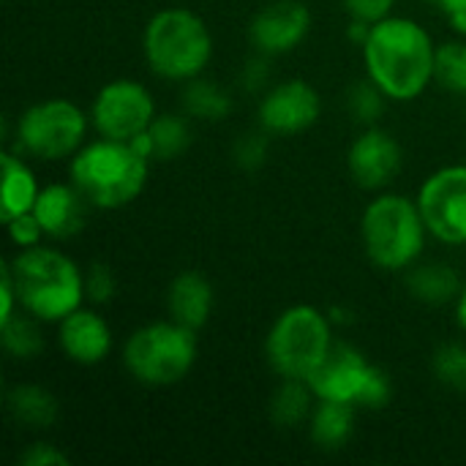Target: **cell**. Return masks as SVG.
I'll use <instances>...</instances> for the list:
<instances>
[{
  "mask_svg": "<svg viewBox=\"0 0 466 466\" xmlns=\"http://www.w3.org/2000/svg\"><path fill=\"white\" fill-rule=\"evenodd\" d=\"M369 79L393 101L418 98L434 79L437 49L431 35L407 16H385L371 25L363 44Z\"/></svg>",
  "mask_w": 466,
  "mask_h": 466,
  "instance_id": "1",
  "label": "cell"
},
{
  "mask_svg": "<svg viewBox=\"0 0 466 466\" xmlns=\"http://www.w3.org/2000/svg\"><path fill=\"white\" fill-rule=\"evenodd\" d=\"M19 306L41 322H60L82 306L85 273L55 248H22L8 265Z\"/></svg>",
  "mask_w": 466,
  "mask_h": 466,
  "instance_id": "2",
  "label": "cell"
},
{
  "mask_svg": "<svg viewBox=\"0 0 466 466\" xmlns=\"http://www.w3.org/2000/svg\"><path fill=\"white\" fill-rule=\"evenodd\" d=\"M150 172V158L139 153L131 142L120 139H96L76 150L71 161V183L82 197L104 210H117L131 205Z\"/></svg>",
  "mask_w": 466,
  "mask_h": 466,
  "instance_id": "3",
  "label": "cell"
},
{
  "mask_svg": "<svg viewBox=\"0 0 466 466\" xmlns=\"http://www.w3.org/2000/svg\"><path fill=\"white\" fill-rule=\"evenodd\" d=\"M142 52L153 74L172 82L197 79L213 55V38L202 16L188 8L158 11L142 35Z\"/></svg>",
  "mask_w": 466,
  "mask_h": 466,
  "instance_id": "4",
  "label": "cell"
},
{
  "mask_svg": "<svg viewBox=\"0 0 466 466\" xmlns=\"http://www.w3.org/2000/svg\"><path fill=\"white\" fill-rule=\"evenodd\" d=\"M426 221L420 216L418 202L401 194L377 197L360 221V238L369 259L382 270H404L412 268L423 251Z\"/></svg>",
  "mask_w": 466,
  "mask_h": 466,
  "instance_id": "5",
  "label": "cell"
},
{
  "mask_svg": "<svg viewBox=\"0 0 466 466\" xmlns=\"http://www.w3.org/2000/svg\"><path fill=\"white\" fill-rule=\"evenodd\" d=\"M197 360V330L169 319L131 333L123 350L128 374L147 388L177 385Z\"/></svg>",
  "mask_w": 466,
  "mask_h": 466,
  "instance_id": "6",
  "label": "cell"
},
{
  "mask_svg": "<svg viewBox=\"0 0 466 466\" xmlns=\"http://www.w3.org/2000/svg\"><path fill=\"white\" fill-rule=\"evenodd\" d=\"M330 347V319L314 306H292L273 322L265 355L281 380H309Z\"/></svg>",
  "mask_w": 466,
  "mask_h": 466,
  "instance_id": "7",
  "label": "cell"
},
{
  "mask_svg": "<svg viewBox=\"0 0 466 466\" xmlns=\"http://www.w3.org/2000/svg\"><path fill=\"white\" fill-rule=\"evenodd\" d=\"M87 131L85 112L66 98H46L27 106L16 120L19 147L35 158L57 161L82 147Z\"/></svg>",
  "mask_w": 466,
  "mask_h": 466,
  "instance_id": "8",
  "label": "cell"
},
{
  "mask_svg": "<svg viewBox=\"0 0 466 466\" xmlns=\"http://www.w3.org/2000/svg\"><path fill=\"white\" fill-rule=\"evenodd\" d=\"M90 117L101 137L131 142L150 128L156 117V104L145 85L134 79H115L98 90Z\"/></svg>",
  "mask_w": 466,
  "mask_h": 466,
  "instance_id": "9",
  "label": "cell"
},
{
  "mask_svg": "<svg viewBox=\"0 0 466 466\" xmlns=\"http://www.w3.org/2000/svg\"><path fill=\"white\" fill-rule=\"evenodd\" d=\"M418 208L437 240L451 246L466 243V167L434 172L420 186Z\"/></svg>",
  "mask_w": 466,
  "mask_h": 466,
  "instance_id": "10",
  "label": "cell"
},
{
  "mask_svg": "<svg viewBox=\"0 0 466 466\" xmlns=\"http://www.w3.org/2000/svg\"><path fill=\"white\" fill-rule=\"evenodd\" d=\"M374 374V366L350 344H333L322 363L309 374V388L322 401H344L360 407L366 385Z\"/></svg>",
  "mask_w": 466,
  "mask_h": 466,
  "instance_id": "11",
  "label": "cell"
},
{
  "mask_svg": "<svg viewBox=\"0 0 466 466\" xmlns=\"http://www.w3.org/2000/svg\"><path fill=\"white\" fill-rule=\"evenodd\" d=\"M319 112H322L319 93L303 79H289L265 93L259 104V126L268 134L292 137L311 128L319 120Z\"/></svg>",
  "mask_w": 466,
  "mask_h": 466,
  "instance_id": "12",
  "label": "cell"
},
{
  "mask_svg": "<svg viewBox=\"0 0 466 466\" xmlns=\"http://www.w3.org/2000/svg\"><path fill=\"white\" fill-rule=\"evenodd\" d=\"M311 27V14L300 0L268 3L248 27V38L259 55H284L295 49Z\"/></svg>",
  "mask_w": 466,
  "mask_h": 466,
  "instance_id": "13",
  "label": "cell"
},
{
  "mask_svg": "<svg viewBox=\"0 0 466 466\" xmlns=\"http://www.w3.org/2000/svg\"><path fill=\"white\" fill-rule=\"evenodd\" d=\"M347 167L360 188L380 191L401 172V147L388 131L369 126L352 142L347 153Z\"/></svg>",
  "mask_w": 466,
  "mask_h": 466,
  "instance_id": "14",
  "label": "cell"
},
{
  "mask_svg": "<svg viewBox=\"0 0 466 466\" xmlns=\"http://www.w3.org/2000/svg\"><path fill=\"white\" fill-rule=\"evenodd\" d=\"M57 341H60V350L79 366H96L101 363L109 350H112V330H109V322L79 306L76 311H71L68 317H63L57 322Z\"/></svg>",
  "mask_w": 466,
  "mask_h": 466,
  "instance_id": "15",
  "label": "cell"
},
{
  "mask_svg": "<svg viewBox=\"0 0 466 466\" xmlns=\"http://www.w3.org/2000/svg\"><path fill=\"white\" fill-rule=\"evenodd\" d=\"M85 197L76 186L52 183L38 191L33 216L49 238H74L85 227Z\"/></svg>",
  "mask_w": 466,
  "mask_h": 466,
  "instance_id": "16",
  "label": "cell"
},
{
  "mask_svg": "<svg viewBox=\"0 0 466 466\" xmlns=\"http://www.w3.org/2000/svg\"><path fill=\"white\" fill-rule=\"evenodd\" d=\"M167 311H169V319H175V322H180V325H186L191 330L205 328L208 319H210V311H213V287H210V281L197 270L180 273L169 284Z\"/></svg>",
  "mask_w": 466,
  "mask_h": 466,
  "instance_id": "17",
  "label": "cell"
},
{
  "mask_svg": "<svg viewBox=\"0 0 466 466\" xmlns=\"http://www.w3.org/2000/svg\"><path fill=\"white\" fill-rule=\"evenodd\" d=\"M3 199H0V218L8 224L11 218L30 213L38 199V183L35 175L27 169V164L11 153H3Z\"/></svg>",
  "mask_w": 466,
  "mask_h": 466,
  "instance_id": "18",
  "label": "cell"
},
{
  "mask_svg": "<svg viewBox=\"0 0 466 466\" xmlns=\"http://www.w3.org/2000/svg\"><path fill=\"white\" fill-rule=\"evenodd\" d=\"M8 412L25 429H49L57 420V401L38 385H16L8 390Z\"/></svg>",
  "mask_w": 466,
  "mask_h": 466,
  "instance_id": "19",
  "label": "cell"
},
{
  "mask_svg": "<svg viewBox=\"0 0 466 466\" xmlns=\"http://www.w3.org/2000/svg\"><path fill=\"white\" fill-rule=\"evenodd\" d=\"M352 420L355 410L344 401H322L311 418V440L322 451H339L352 437Z\"/></svg>",
  "mask_w": 466,
  "mask_h": 466,
  "instance_id": "20",
  "label": "cell"
},
{
  "mask_svg": "<svg viewBox=\"0 0 466 466\" xmlns=\"http://www.w3.org/2000/svg\"><path fill=\"white\" fill-rule=\"evenodd\" d=\"M410 292L423 303H448L461 295L459 273L451 265H420L407 273Z\"/></svg>",
  "mask_w": 466,
  "mask_h": 466,
  "instance_id": "21",
  "label": "cell"
},
{
  "mask_svg": "<svg viewBox=\"0 0 466 466\" xmlns=\"http://www.w3.org/2000/svg\"><path fill=\"white\" fill-rule=\"evenodd\" d=\"M311 388L306 380H284L270 399V418L279 429L300 426L311 412Z\"/></svg>",
  "mask_w": 466,
  "mask_h": 466,
  "instance_id": "22",
  "label": "cell"
},
{
  "mask_svg": "<svg viewBox=\"0 0 466 466\" xmlns=\"http://www.w3.org/2000/svg\"><path fill=\"white\" fill-rule=\"evenodd\" d=\"M183 106L191 117L199 120H224L232 112V96L208 79H191L183 93Z\"/></svg>",
  "mask_w": 466,
  "mask_h": 466,
  "instance_id": "23",
  "label": "cell"
},
{
  "mask_svg": "<svg viewBox=\"0 0 466 466\" xmlns=\"http://www.w3.org/2000/svg\"><path fill=\"white\" fill-rule=\"evenodd\" d=\"M147 139H150V153L158 161L175 158L180 156L188 142H191V128L183 117L177 115H156L150 128H147Z\"/></svg>",
  "mask_w": 466,
  "mask_h": 466,
  "instance_id": "24",
  "label": "cell"
},
{
  "mask_svg": "<svg viewBox=\"0 0 466 466\" xmlns=\"http://www.w3.org/2000/svg\"><path fill=\"white\" fill-rule=\"evenodd\" d=\"M35 317H22V314H14L11 319L0 322V330H3V347L8 355L19 358V360H30L35 358L41 350H44V339H41V330L38 325L33 322Z\"/></svg>",
  "mask_w": 466,
  "mask_h": 466,
  "instance_id": "25",
  "label": "cell"
},
{
  "mask_svg": "<svg viewBox=\"0 0 466 466\" xmlns=\"http://www.w3.org/2000/svg\"><path fill=\"white\" fill-rule=\"evenodd\" d=\"M434 79L448 90L466 96V44L451 41L437 49V71Z\"/></svg>",
  "mask_w": 466,
  "mask_h": 466,
  "instance_id": "26",
  "label": "cell"
},
{
  "mask_svg": "<svg viewBox=\"0 0 466 466\" xmlns=\"http://www.w3.org/2000/svg\"><path fill=\"white\" fill-rule=\"evenodd\" d=\"M382 90L369 79V82H358L352 90H350V112L355 115V120L366 123V126H374L385 109L382 104Z\"/></svg>",
  "mask_w": 466,
  "mask_h": 466,
  "instance_id": "27",
  "label": "cell"
},
{
  "mask_svg": "<svg viewBox=\"0 0 466 466\" xmlns=\"http://www.w3.org/2000/svg\"><path fill=\"white\" fill-rule=\"evenodd\" d=\"M434 371L445 385L466 390V347H459V344L442 347L434 355Z\"/></svg>",
  "mask_w": 466,
  "mask_h": 466,
  "instance_id": "28",
  "label": "cell"
},
{
  "mask_svg": "<svg viewBox=\"0 0 466 466\" xmlns=\"http://www.w3.org/2000/svg\"><path fill=\"white\" fill-rule=\"evenodd\" d=\"M265 134H246L235 142L232 156H235V164L240 169L251 172V169H259L265 164V158H268V137Z\"/></svg>",
  "mask_w": 466,
  "mask_h": 466,
  "instance_id": "29",
  "label": "cell"
},
{
  "mask_svg": "<svg viewBox=\"0 0 466 466\" xmlns=\"http://www.w3.org/2000/svg\"><path fill=\"white\" fill-rule=\"evenodd\" d=\"M115 289H117V281H115L112 268L109 265H101V262L90 265V270L85 273V295H87V300H93V303H109L112 295H115Z\"/></svg>",
  "mask_w": 466,
  "mask_h": 466,
  "instance_id": "30",
  "label": "cell"
},
{
  "mask_svg": "<svg viewBox=\"0 0 466 466\" xmlns=\"http://www.w3.org/2000/svg\"><path fill=\"white\" fill-rule=\"evenodd\" d=\"M8 235L11 240L19 246V248H30V246H41V238H44V227L38 224V218L30 213H22L16 218H11L8 224Z\"/></svg>",
  "mask_w": 466,
  "mask_h": 466,
  "instance_id": "31",
  "label": "cell"
},
{
  "mask_svg": "<svg viewBox=\"0 0 466 466\" xmlns=\"http://www.w3.org/2000/svg\"><path fill=\"white\" fill-rule=\"evenodd\" d=\"M341 3H344L347 14H350L352 19L377 25V22H382L385 16H390L396 0H341Z\"/></svg>",
  "mask_w": 466,
  "mask_h": 466,
  "instance_id": "32",
  "label": "cell"
},
{
  "mask_svg": "<svg viewBox=\"0 0 466 466\" xmlns=\"http://www.w3.org/2000/svg\"><path fill=\"white\" fill-rule=\"evenodd\" d=\"M22 464L25 466H63L68 464V456L63 451H57L55 445H33L25 456H22Z\"/></svg>",
  "mask_w": 466,
  "mask_h": 466,
  "instance_id": "33",
  "label": "cell"
},
{
  "mask_svg": "<svg viewBox=\"0 0 466 466\" xmlns=\"http://www.w3.org/2000/svg\"><path fill=\"white\" fill-rule=\"evenodd\" d=\"M429 3L437 5L448 16L453 30H459V33L466 35V0H429Z\"/></svg>",
  "mask_w": 466,
  "mask_h": 466,
  "instance_id": "34",
  "label": "cell"
},
{
  "mask_svg": "<svg viewBox=\"0 0 466 466\" xmlns=\"http://www.w3.org/2000/svg\"><path fill=\"white\" fill-rule=\"evenodd\" d=\"M265 79H268V63H262V60H254V63L248 66V79H246V87H251V90H259V87L265 85Z\"/></svg>",
  "mask_w": 466,
  "mask_h": 466,
  "instance_id": "35",
  "label": "cell"
},
{
  "mask_svg": "<svg viewBox=\"0 0 466 466\" xmlns=\"http://www.w3.org/2000/svg\"><path fill=\"white\" fill-rule=\"evenodd\" d=\"M456 314H459V325L466 330V287L461 289V295H459V309H456Z\"/></svg>",
  "mask_w": 466,
  "mask_h": 466,
  "instance_id": "36",
  "label": "cell"
}]
</instances>
